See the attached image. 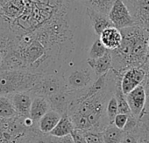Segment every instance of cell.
<instances>
[{
  "label": "cell",
  "mask_w": 149,
  "mask_h": 143,
  "mask_svg": "<svg viewBox=\"0 0 149 143\" xmlns=\"http://www.w3.org/2000/svg\"><path fill=\"white\" fill-rule=\"evenodd\" d=\"M108 74V84L104 89L95 94L85 93L70 103L68 114L76 129L102 133L110 125L106 112L107 104L115 94L118 76L123 74L111 69Z\"/></svg>",
  "instance_id": "obj_1"
},
{
  "label": "cell",
  "mask_w": 149,
  "mask_h": 143,
  "mask_svg": "<svg viewBox=\"0 0 149 143\" xmlns=\"http://www.w3.org/2000/svg\"><path fill=\"white\" fill-rule=\"evenodd\" d=\"M122 43L120 46L111 51L112 70L124 74L132 67H143L147 59L149 32L134 25L120 30Z\"/></svg>",
  "instance_id": "obj_2"
},
{
  "label": "cell",
  "mask_w": 149,
  "mask_h": 143,
  "mask_svg": "<svg viewBox=\"0 0 149 143\" xmlns=\"http://www.w3.org/2000/svg\"><path fill=\"white\" fill-rule=\"evenodd\" d=\"M43 134L31 117L0 118V143H39Z\"/></svg>",
  "instance_id": "obj_3"
},
{
  "label": "cell",
  "mask_w": 149,
  "mask_h": 143,
  "mask_svg": "<svg viewBox=\"0 0 149 143\" xmlns=\"http://www.w3.org/2000/svg\"><path fill=\"white\" fill-rule=\"evenodd\" d=\"M42 75L27 70H0V96L29 92Z\"/></svg>",
  "instance_id": "obj_4"
},
{
  "label": "cell",
  "mask_w": 149,
  "mask_h": 143,
  "mask_svg": "<svg viewBox=\"0 0 149 143\" xmlns=\"http://www.w3.org/2000/svg\"><path fill=\"white\" fill-rule=\"evenodd\" d=\"M64 77L68 91L74 94L76 99L84 95L97 79L88 64L68 70L64 74Z\"/></svg>",
  "instance_id": "obj_5"
},
{
  "label": "cell",
  "mask_w": 149,
  "mask_h": 143,
  "mask_svg": "<svg viewBox=\"0 0 149 143\" xmlns=\"http://www.w3.org/2000/svg\"><path fill=\"white\" fill-rule=\"evenodd\" d=\"M64 74H44L38 83L29 91L33 96H40L46 99L59 93L67 91Z\"/></svg>",
  "instance_id": "obj_6"
},
{
  "label": "cell",
  "mask_w": 149,
  "mask_h": 143,
  "mask_svg": "<svg viewBox=\"0 0 149 143\" xmlns=\"http://www.w3.org/2000/svg\"><path fill=\"white\" fill-rule=\"evenodd\" d=\"M132 14L135 25L149 32V0H122Z\"/></svg>",
  "instance_id": "obj_7"
},
{
  "label": "cell",
  "mask_w": 149,
  "mask_h": 143,
  "mask_svg": "<svg viewBox=\"0 0 149 143\" xmlns=\"http://www.w3.org/2000/svg\"><path fill=\"white\" fill-rule=\"evenodd\" d=\"M114 27L122 30L135 25L133 18L122 0H115L108 15Z\"/></svg>",
  "instance_id": "obj_8"
},
{
  "label": "cell",
  "mask_w": 149,
  "mask_h": 143,
  "mask_svg": "<svg viewBox=\"0 0 149 143\" xmlns=\"http://www.w3.org/2000/svg\"><path fill=\"white\" fill-rule=\"evenodd\" d=\"M146 77V72L142 67L127 69L121 77V88L126 96L135 88L143 84Z\"/></svg>",
  "instance_id": "obj_9"
},
{
  "label": "cell",
  "mask_w": 149,
  "mask_h": 143,
  "mask_svg": "<svg viewBox=\"0 0 149 143\" xmlns=\"http://www.w3.org/2000/svg\"><path fill=\"white\" fill-rule=\"evenodd\" d=\"M126 100L132 116L139 120L146 102V95L143 84L128 94Z\"/></svg>",
  "instance_id": "obj_10"
},
{
  "label": "cell",
  "mask_w": 149,
  "mask_h": 143,
  "mask_svg": "<svg viewBox=\"0 0 149 143\" xmlns=\"http://www.w3.org/2000/svg\"><path fill=\"white\" fill-rule=\"evenodd\" d=\"M8 97L11 99L19 116L24 118L30 117V111L33 96L29 92L17 93L9 95Z\"/></svg>",
  "instance_id": "obj_11"
},
{
  "label": "cell",
  "mask_w": 149,
  "mask_h": 143,
  "mask_svg": "<svg viewBox=\"0 0 149 143\" xmlns=\"http://www.w3.org/2000/svg\"><path fill=\"white\" fill-rule=\"evenodd\" d=\"M74 99L76 97H74V94H71L67 90L53 95L47 100L49 102L51 110L59 113L61 115H64L68 113L69 105Z\"/></svg>",
  "instance_id": "obj_12"
},
{
  "label": "cell",
  "mask_w": 149,
  "mask_h": 143,
  "mask_svg": "<svg viewBox=\"0 0 149 143\" xmlns=\"http://www.w3.org/2000/svg\"><path fill=\"white\" fill-rule=\"evenodd\" d=\"M86 13L91 21L95 34L97 36L99 37L104 30L110 27H114L107 15H104L90 7H86Z\"/></svg>",
  "instance_id": "obj_13"
},
{
  "label": "cell",
  "mask_w": 149,
  "mask_h": 143,
  "mask_svg": "<svg viewBox=\"0 0 149 143\" xmlns=\"http://www.w3.org/2000/svg\"><path fill=\"white\" fill-rule=\"evenodd\" d=\"M86 63L93 70L97 78L104 75L112 69V57L111 51H109L104 56L99 58L93 59L88 58L86 59Z\"/></svg>",
  "instance_id": "obj_14"
},
{
  "label": "cell",
  "mask_w": 149,
  "mask_h": 143,
  "mask_svg": "<svg viewBox=\"0 0 149 143\" xmlns=\"http://www.w3.org/2000/svg\"><path fill=\"white\" fill-rule=\"evenodd\" d=\"M99 38L109 51H113L120 46L123 38L120 30L116 27H110L101 33Z\"/></svg>",
  "instance_id": "obj_15"
},
{
  "label": "cell",
  "mask_w": 149,
  "mask_h": 143,
  "mask_svg": "<svg viewBox=\"0 0 149 143\" xmlns=\"http://www.w3.org/2000/svg\"><path fill=\"white\" fill-rule=\"evenodd\" d=\"M51 110L49 102L44 97L40 96H33L31 111H30V117L31 119L38 124L40 120Z\"/></svg>",
  "instance_id": "obj_16"
},
{
  "label": "cell",
  "mask_w": 149,
  "mask_h": 143,
  "mask_svg": "<svg viewBox=\"0 0 149 143\" xmlns=\"http://www.w3.org/2000/svg\"><path fill=\"white\" fill-rule=\"evenodd\" d=\"M61 116L62 115L54 110L47 112L38 122V127L40 131L43 133L49 134L57 126L58 122L61 119Z\"/></svg>",
  "instance_id": "obj_17"
},
{
  "label": "cell",
  "mask_w": 149,
  "mask_h": 143,
  "mask_svg": "<svg viewBox=\"0 0 149 143\" xmlns=\"http://www.w3.org/2000/svg\"><path fill=\"white\" fill-rule=\"evenodd\" d=\"M74 126L69 118L68 114L66 113L61 116V119L58 122L57 126L53 129V131L49 133L52 136L54 137H65L68 135H71V133L74 132Z\"/></svg>",
  "instance_id": "obj_18"
},
{
  "label": "cell",
  "mask_w": 149,
  "mask_h": 143,
  "mask_svg": "<svg viewBox=\"0 0 149 143\" xmlns=\"http://www.w3.org/2000/svg\"><path fill=\"white\" fill-rule=\"evenodd\" d=\"M125 135V131L117 127L114 124H110L103 131L104 143H120Z\"/></svg>",
  "instance_id": "obj_19"
},
{
  "label": "cell",
  "mask_w": 149,
  "mask_h": 143,
  "mask_svg": "<svg viewBox=\"0 0 149 143\" xmlns=\"http://www.w3.org/2000/svg\"><path fill=\"white\" fill-rule=\"evenodd\" d=\"M84 2L87 7L92 8L104 15H109L115 0H76Z\"/></svg>",
  "instance_id": "obj_20"
},
{
  "label": "cell",
  "mask_w": 149,
  "mask_h": 143,
  "mask_svg": "<svg viewBox=\"0 0 149 143\" xmlns=\"http://www.w3.org/2000/svg\"><path fill=\"white\" fill-rule=\"evenodd\" d=\"M121 77L122 74L118 76L117 80V84H116V90H115V97L118 101V113H125L128 115H131V109L129 107V105L127 103L126 96L124 94L122 88H121Z\"/></svg>",
  "instance_id": "obj_21"
},
{
  "label": "cell",
  "mask_w": 149,
  "mask_h": 143,
  "mask_svg": "<svg viewBox=\"0 0 149 143\" xmlns=\"http://www.w3.org/2000/svg\"><path fill=\"white\" fill-rule=\"evenodd\" d=\"M19 116L11 99L8 96H0V118L13 119Z\"/></svg>",
  "instance_id": "obj_22"
},
{
  "label": "cell",
  "mask_w": 149,
  "mask_h": 143,
  "mask_svg": "<svg viewBox=\"0 0 149 143\" xmlns=\"http://www.w3.org/2000/svg\"><path fill=\"white\" fill-rule=\"evenodd\" d=\"M108 52H109V50L104 45V44L102 43L100 38H97L92 43V45L88 52V58H93V59L99 58L104 56Z\"/></svg>",
  "instance_id": "obj_23"
},
{
  "label": "cell",
  "mask_w": 149,
  "mask_h": 143,
  "mask_svg": "<svg viewBox=\"0 0 149 143\" xmlns=\"http://www.w3.org/2000/svg\"><path fill=\"white\" fill-rule=\"evenodd\" d=\"M106 112H107V116H108L110 124H113L114 119L117 116V114L118 113V101L115 97V94H114V96H112L110 99V100L107 104Z\"/></svg>",
  "instance_id": "obj_24"
},
{
  "label": "cell",
  "mask_w": 149,
  "mask_h": 143,
  "mask_svg": "<svg viewBox=\"0 0 149 143\" xmlns=\"http://www.w3.org/2000/svg\"><path fill=\"white\" fill-rule=\"evenodd\" d=\"M141 125V122H140ZM140 125L138 128L132 131H125V135L121 140L120 143H138L139 136V130H140Z\"/></svg>",
  "instance_id": "obj_25"
},
{
  "label": "cell",
  "mask_w": 149,
  "mask_h": 143,
  "mask_svg": "<svg viewBox=\"0 0 149 143\" xmlns=\"http://www.w3.org/2000/svg\"><path fill=\"white\" fill-rule=\"evenodd\" d=\"M86 140L88 143H104L103 132H90V131H84Z\"/></svg>",
  "instance_id": "obj_26"
},
{
  "label": "cell",
  "mask_w": 149,
  "mask_h": 143,
  "mask_svg": "<svg viewBox=\"0 0 149 143\" xmlns=\"http://www.w3.org/2000/svg\"><path fill=\"white\" fill-rule=\"evenodd\" d=\"M128 118H129V115L128 114H125V113H118L117 116L114 119L113 124L117 127L124 130L125 127V126H126V124H127Z\"/></svg>",
  "instance_id": "obj_27"
},
{
  "label": "cell",
  "mask_w": 149,
  "mask_h": 143,
  "mask_svg": "<svg viewBox=\"0 0 149 143\" xmlns=\"http://www.w3.org/2000/svg\"><path fill=\"white\" fill-rule=\"evenodd\" d=\"M138 143H149V128L146 126H145L142 122L140 125Z\"/></svg>",
  "instance_id": "obj_28"
},
{
  "label": "cell",
  "mask_w": 149,
  "mask_h": 143,
  "mask_svg": "<svg viewBox=\"0 0 149 143\" xmlns=\"http://www.w3.org/2000/svg\"><path fill=\"white\" fill-rule=\"evenodd\" d=\"M48 141L49 143H74L71 135H68L65 137H54L48 134Z\"/></svg>",
  "instance_id": "obj_29"
},
{
  "label": "cell",
  "mask_w": 149,
  "mask_h": 143,
  "mask_svg": "<svg viewBox=\"0 0 149 143\" xmlns=\"http://www.w3.org/2000/svg\"><path fill=\"white\" fill-rule=\"evenodd\" d=\"M71 136L74 140V143H88L84 135V131L79 129H74V132L71 133Z\"/></svg>",
  "instance_id": "obj_30"
},
{
  "label": "cell",
  "mask_w": 149,
  "mask_h": 143,
  "mask_svg": "<svg viewBox=\"0 0 149 143\" xmlns=\"http://www.w3.org/2000/svg\"><path fill=\"white\" fill-rule=\"evenodd\" d=\"M39 143H49V141H48V134L44 133L43 136L41 137L40 140L39 141Z\"/></svg>",
  "instance_id": "obj_31"
},
{
  "label": "cell",
  "mask_w": 149,
  "mask_h": 143,
  "mask_svg": "<svg viewBox=\"0 0 149 143\" xmlns=\"http://www.w3.org/2000/svg\"><path fill=\"white\" fill-rule=\"evenodd\" d=\"M3 61H4V55H3V53L0 52V68H1V66L3 65Z\"/></svg>",
  "instance_id": "obj_32"
},
{
  "label": "cell",
  "mask_w": 149,
  "mask_h": 143,
  "mask_svg": "<svg viewBox=\"0 0 149 143\" xmlns=\"http://www.w3.org/2000/svg\"><path fill=\"white\" fill-rule=\"evenodd\" d=\"M149 58V41H148V52H147V58Z\"/></svg>",
  "instance_id": "obj_33"
}]
</instances>
